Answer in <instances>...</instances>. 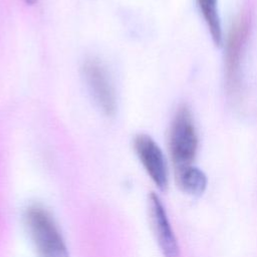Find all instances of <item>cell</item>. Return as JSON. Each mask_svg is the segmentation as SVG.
<instances>
[{
  "label": "cell",
  "instance_id": "obj_1",
  "mask_svg": "<svg viewBox=\"0 0 257 257\" xmlns=\"http://www.w3.org/2000/svg\"><path fill=\"white\" fill-rule=\"evenodd\" d=\"M24 223L38 257H69L53 218L44 208L38 205L28 207Z\"/></svg>",
  "mask_w": 257,
  "mask_h": 257
},
{
  "label": "cell",
  "instance_id": "obj_2",
  "mask_svg": "<svg viewBox=\"0 0 257 257\" xmlns=\"http://www.w3.org/2000/svg\"><path fill=\"white\" fill-rule=\"evenodd\" d=\"M250 33V18L240 15L227 37L225 49V82L228 94L237 99L243 85V59Z\"/></svg>",
  "mask_w": 257,
  "mask_h": 257
},
{
  "label": "cell",
  "instance_id": "obj_3",
  "mask_svg": "<svg viewBox=\"0 0 257 257\" xmlns=\"http://www.w3.org/2000/svg\"><path fill=\"white\" fill-rule=\"evenodd\" d=\"M198 135L190 108L181 105L172 121L169 150L175 172L192 166L198 152Z\"/></svg>",
  "mask_w": 257,
  "mask_h": 257
},
{
  "label": "cell",
  "instance_id": "obj_4",
  "mask_svg": "<svg viewBox=\"0 0 257 257\" xmlns=\"http://www.w3.org/2000/svg\"><path fill=\"white\" fill-rule=\"evenodd\" d=\"M136 153L146 172L160 191H166L169 184L168 166L158 144L148 135H138L134 142Z\"/></svg>",
  "mask_w": 257,
  "mask_h": 257
},
{
  "label": "cell",
  "instance_id": "obj_5",
  "mask_svg": "<svg viewBox=\"0 0 257 257\" xmlns=\"http://www.w3.org/2000/svg\"><path fill=\"white\" fill-rule=\"evenodd\" d=\"M82 70L87 86L100 109L106 115L114 114V90L104 66L96 59H89L85 61Z\"/></svg>",
  "mask_w": 257,
  "mask_h": 257
},
{
  "label": "cell",
  "instance_id": "obj_6",
  "mask_svg": "<svg viewBox=\"0 0 257 257\" xmlns=\"http://www.w3.org/2000/svg\"><path fill=\"white\" fill-rule=\"evenodd\" d=\"M148 205L151 225L160 250L165 257H179V243L160 197L155 193H151Z\"/></svg>",
  "mask_w": 257,
  "mask_h": 257
},
{
  "label": "cell",
  "instance_id": "obj_7",
  "mask_svg": "<svg viewBox=\"0 0 257 257\" xmlns=\"http://www.w3.org/2000/svg\"><path fill=\"white\" fill-rule=\"evenodd\" d=\"M175 176L179 188L190 196L199 197L207 188L205 173L193 165L175 172Z\"/></svg>",
  "mask_w": 257,
  "mask_h": 257
},
{
  "label": "cell",
  "instance_id": "obj_8",
  "mask_svg": "<svg viewBox=\"0 0 257 257\" xmlns=\"http://www.w3.org/2000/svg\"><path fill=\"white\" fill-rule=\"evenodd\" d=\"M197 3L213 42L218 46L221 45L223 41V33L218 0H197Z\"/></svg>",
  "mask_w": 257,
  "mask_h": 257
},
{
  "label": "cell",
  "instance_id": "obj_9",
  "mask_svg": "<svg viewBox=\"0 0 257 257\" xmlns=\"http://www.w3.org/2000/svg\"><path fill=\"white\" fill-rule=\"evenodd\" d=\"M27 4H29V5H33L37 0H24Z\"/></svg>",
  "mask_w": 257,
  "mask_h": 257
}]
</instances>
